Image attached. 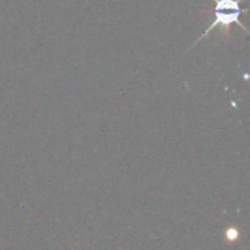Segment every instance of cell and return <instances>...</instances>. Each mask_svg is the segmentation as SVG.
<instances>
[{"mask_svg": "<svg viewBox=\"0 0 250 250\" xmlns=\"http://www.w3.org/2000/svg\"><path fill=\"white\" fill-rule=\"evenodd\" d=\"M212 1H214V9H212V16L214 18H212V22L205 29V32L196 40V42L193 45H198V42H201L204 38H207L211 34V31L218 28V26L221 28V34L223 35H227L230 32L231 25H239V26H242L248 32V28L240 22V15L246 13V9L240 7V1L242 0H212Z\"/></svg>", "mask_w": 250, "mask_h": 250, "instance_id": "1", "label": "cell"}]
</instances>
